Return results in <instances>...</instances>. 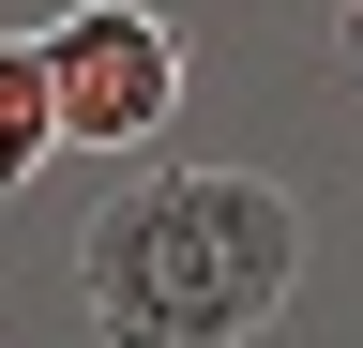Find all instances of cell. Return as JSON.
<instances>
[{
	"label": "cell",
	"mask_w": 363,
	"mask_h": 348,
	"mask_svg": "<svg viewBox=\"0 0 363 348\" xmlns=\"http://www.w3.org/2000/svg\"><path fill=\"white\" fill-rule=\"evenodd\" d=\"M303 288V197L257 167H136L76 228V303L106 348H257Z\"/></svg>",
	"instance_id": "6da1fadb"
},
{
	"label": "cell",
	"mask_w": 363,
	"mask_h": 348,
	"mask_svg": "<svg viewBox=\"0 0 363 348\" xmlns=\"http://www.w3.org/2000/svg\"><path fill=\"white\" fill-rule=\"evenodd\" d=\"M45 46V91H61V152H152L182 121V30L152 0H76Z\"/></svg>",
	"instance_id": "7a4b0ae2"
},
{
	"label": "cell",
	"mask_w": 363,
	"mask_h": 348,
	"mask_svg": "<svg viewBox=\"0 0 363 348\" xmlns=\"http://www.w3.org/2000/svg\"><path fill=\"white\" fill-rule=\"evenodd\" d=\"M45 152H61V91H45V46H30V30H0V197H16Z\"/></svg>",
	"instance_id": "3957f363"
},
{
	"label": "cell",
	"mask_w": 363,
	"mask_h": 348,
	"mask_svg": "<svg viewBox=\"0 0 363 348\" xmlns=\"http://www.w3.org/2000/svg\"><path fill=\"white\" fill-rule=\"evenodd\" d=\"M333 76H363V0H348V16H333Z\"/></svg>",
	"instance_id": "277c9868"
}]
</instances>
